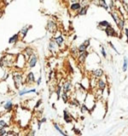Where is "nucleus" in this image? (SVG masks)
<instances>
[{
  "instance_id": "1",
  "label": "nucleus",
  "mask_w": 128,
  "mask_h": 136,
  "mask_svg": "<svg viewBox=\"0 0 128 136\" xmlns=\"http://www.w3.org/2000/svg\"><path fill=\"white\" fill-rule=\"evenodd\" d=\"M16 55L10 54V53H5L1 58H0V68H11L14 67L15 63Z\"/></svg>"
},
{
  "instance_id": "2",
  "label": "nucleus",
  "mask_w": 128,
  "mask_h": 136,
  "mask_svg": "<svg viewBox=\"0 0 128 136\" xmlns=\"http://www.w3.org/2000/svg\"><path fill=\"white\" fill-rule=\"evenodd\" d=\"M12 79H13V82L15 84V87L19 90L21 86H24L25 85V77L23 75V72L22 70H17L15 69L13 72H12Z\"/></svg>"
},
{
  "instance_id": "3",
  "label": "nucleus",
  "mask_w": 128,
  "mask_h": 136,
  "mask_svg": "<svg viewBox=\"0 0 128 136\" xmlns=\"http://www.w3.org/2000/svg\"><path fill=\"white\" fill-rule=\"evenodd\" d=\"M14 68L17 69V70H22V71L25 68H27V58L24 56V54L22 52L21 53H18L16 55Z\"/></svg>"
},
{
  "instance_id": "4",
  "label": "nucleus",
  "mask_w": 128,
  "mask_h": 136,
  "mask_svg": "<svg viewBox=\"0 0 128 136\" xmlns=\"http://www.w3.org/2000/svg\"><path fill=\"white\" fill-rule=\"evenodd\" d=\"M45 28H46V30L49 33L55 34L58 31V24L56 23V21L54 19H48Z\"/></svg>"
},
{
  "instance_id": "5",
  "label": "nucleus",
  "mask_w": 128,
  "mask_h": 136,
  "mask_svg": "<svg viewBox=\"0 0 128 136\" xmlns=\"http://www.w3.org/2000/svg\"><path fill=\"white\" fill-rule=\"evenodd\" d=\"M53 39L55 40V42L57 43V45L59 46L60 50H63L65 48V39H64V36L62 35L61 32H56L55 33V36L53 37Z\"/></svg>"
},
{
  "instance_id": "6",
  "label": "nucleus",
  "mask_w": 128,
  "mask_h": 136,
  "mask_svg": "<svg viewBox=\"0 0 128 136\" xmlns=\"http://www.w3.org/2000/svg\"><path fill=\"white\" fill-rule=\"evenodd\" d=\"M48 50H49V52H50L51 54H53V55L57 54V53L59 52V50H60L59 46L57 45V43L55 42V40H54L53 38H51L50 41L48 42Z\"/></svg>"
},
{
  "instance_id": "7",
  "label": "nucleus",
  "mask_w": 128,
  "mask_h": 136,
  "mask_svg": "<svg viewBox=\"0 0 128 136\" xmlns=\"http://www.w3.org/2000/svg\"><path fill=\"white\" fill-rule=\"evenodd\" d=\"M38 55L36 53H33L31 56L27 59V69H33L38 63Z\"/></svg>"
},
{
  "instance_id": "8",
  "label": "nucleus",
  "mask_w": 128,
  "mask_h": 136,
  "mask_svg": "<svg viewBox=\"0 0 128 136\" xmlns=\"http://www.w3.org/2000/svg\"><path fill=\"white\" fill-rule=\"evenodd\" d=\"M36 82V79H35V75L32 71H28L26 74H25V84L26 85H32Z\"/></svg>"
},
{
  "instance_id": "9",
  "label": "nucleus",
  "mask_w": 128,
  "mask_h": 136,
  "mask_svg": "<svg viewBox=\"0 0 128 136\" xmlns=\"http://www.w3.org/2000/svg\"><path fill=\"white\" fill-rule=\"evenodd\" d=\"M96 87H97V89H99L101 91H104L106 89V87H107V81L104 78V76L96 80Z\"/></svg>"
},
{
  "instance_id": "10",
  "label": "nucleus",
  "mask_w": 128,
  "mask_h": 136,
  "mask_svg": "<svg viewBox=\"0 0 128 136\" xmlns=\"http://www.w3.org/2000/svg\"><path fill=\"white\" fill-rule=\"evenodd\" d=\"M91 74H92V77L95 78V79H99L101 77H103L105 74H104V71L102 68H95L91 71Z\"/></svg>"
},
{
  "instance_id": "11",
  "label": "nucleus",
  "mask_w": 128,
  "mask_h": 136,
  "mask_svg": "<svg viewBox=\"0 0 128 136\" xmlns=\"http://www.w3.org/2000/svg\"><path fill=\"white\" fill-rule=\"evenodd\" d=\"M88 55H89V51L88 50L84 51V52H79V55H78V57L76 59H77V61L79 62L80 64H84L86 62V60H87Z\"/></svg>"
},
{
  "instance_id": "12",
  "label": "nucleus",
  "mask_w": 128,
  "mask_h": 136,
  "mask_svg": "<svg viewBox=\"0 0 128 136\" xmlns=\"http://www.w3.org/2000/svg\"><path fill=\"white\" fill-rule=\"evenodd\" d=\"M104 32L106 33V35L108 37H116L117 36V32L115 30V28L112 26L111 24H109L105 29H104Z\"/></svg>"
},
{
  "instance_id": "13",
  "label": "nucleus",
  "mask_w": 128,
  "mask_h": 136,
  "mask_svg": "<svg viewBox=\"0 0 128 136\" xmlns=\"http://www.w3.org/2000/svg\"><path fill=\"white\" fill-rule=\"evenodd\" d=\"M31 28H32V25H24V26L19 30V32H18L19 35H20V38H21V39H24Z\"/></svg>"
},
{
  "instance_id": "14",
  "label": "nucleus",
  "mask_w": 128,
  "mask_h": 136,
  "mask_svg": "<svg viewBox=\"0 0 128 136\" xmlns=\"http://www.w3.org/2000/svg\"><path fill=\"white\" fill-rule=\"evenodd\" d=\"M30 93H36L37 94V89H35V88H31V89L23 88V89H19V91H18V95L19 96H24V95L30 94Z\"/></svg>"
},
{
  "instance_id": "15",
  "label": "nucleus",
  "mask_w": 128,
  "mask_h": 136,
  "mask_svg": "<svg viewBox=\"0 0 128 136\" xmlns=\"http://www.w3.org/2000/svg\"><path fill=\"white\" fill-rule=\"evenodd\" d=\"M81 7H82V5H81L80 1H77V2H74V3H70V5H69V10H70L71 12L77 13L80 9H81Z\"/></svg>"
},
{
  "instance_id": "16",
  "label": "nucleus",
  "mask_w": 128,
  "mask_h": 136,
  "mask_svg": "<svg viewBox=\"0 0 128 136\" xmlns=\"http://www.w3.org/2000/svg\"><path fill=\"white\" fill-rule=\"evenodd\" d=\"M13 108H14V103H13L12 100H7V101H5L3 103V109H4V111L10 112V111L13 110Z\"/></svg>"
},
{
  "instance_id": "17",
  "label": "nucleus",
  "mask_w": 128,
  "mask_h": 136,
  "mask_svg": "<svg viewBox=\"0 0 128 136\" xmlns=\"http://www.w3.org/2000/svg\"><path fill=\"white\" fill-rule=\"evenodd\" d=\"M62 88H63V91H65V92H71L73 89V85H72L71 80H69V79L65 80L63 85H62Z\"/></svg>"
},
{
  "instance_id": "18",
  "label": "nucleus",
  "mask_w": 128,
  "mask_h": 136,
  "mask_svg": "<svg viewBox=\"0 0 128 136\" xmlns=\"http://www.w3.org/2000/svg\"><path fill=\"white\" fill-rule=\"evenodd\" d=\"M63 119L64 121L66 122V123H72L73 122V120H74V117L71 115V113L69 112V111H67V110H64L63 111Z\"/></svg>"
},
{
  "instance_id": "19",
  "label": "nucleus",
  "mask_w": 128,
  "mask_h": 136,
  "mask_svg": "<svg viewBox=\"0 0 128 136\" xmlns=\"http://www.w3.org/2000/svg\"><path fill=\"white\" fill-rule=\"evenodd\" d=\"M22 53H23V54H24V56H25V57L28 59V58L31 56L33 53H35V51H34L33 47H31V46H26V47L23 49Z\"/></svg>"
},
{
  "instance_id": "20",
  "label": "nucleus",
  "mask_w": 128,
  "mask_h": 136,
  "mask_svg": "<svg viewBox=\"0 0 128 136\" xmlns=\"http://www.w3.org/2000/svg\"><path fill=\"white\" fill-rule=\"evenodd\" d=\"M19 39H20V35H19V33L14 34V35H12V36L8 39V44H9V45H15L16 43H18Z\"/></svg>"
},
{
  "instance_id": "21",
  "label": "nucleus",
  "mask_w": 128,
  "mask_h": 136,
  "mask_svg": "<svg viewBox=\"0 0 128 136\" xmlns=\"http://www.w3.org/2000/svg\"><path fill=\"white\" fill-rule=\"evenodd\" d=\"M125 24H126L125 18H122V17H120V18H119V20H118V22L116 23L117 27H118V28H119V30H121V31H123V29L125 28Z\"/></svg>"
},
{
  "instance_id": "22",
  "label": "nucleus",
  "mask_w": 128,
  "mask_h": 136,
  "mask_svg": "<svg viewBox=\"0 0 128 136\" xmlns=\"http://www.w3.org/2000/svg\"><path fill=\"white\" fill-rule=\"evenodd\" d=\"M53 127H54V129H55V130L58 132V133H60L61 135L67 136V133H66L63 129L61 128V126H60V125H59L57 122H54V123H53Z\"/></svg>"
},
{
  "instance_id": "23",
  "label": "nucleus",
  "mask_w": 128,
  "mask_h": 136,
  "mask_svg": "<svg viewBox=\"0 0 128 136\" xmlns=\"http://www.w3.org/2000/svg\"><path fill=\"white\" fill-rule=\"evenodd\" d=\"M70 55L73 57V58H77L78 57V55H79V50H78V46H73V47H71L70 48Z\"/></svg>"
},
{
  "instance_id": "24",
  "label": "nucleus",
  "mask_w": 128,
  "mask_h": 136,
  "mask_svg": "<svg viewBox=\"0 0 128 136\" xmlns=\"http://www.w3.org/2000/svg\"><path fill=\"white\" fill-rule=\"evenodd\" d=\"M88 9H89V5L82 6L81 9L77 12V15H78V16H84V15H86L87 12H88Z\"/></svg>"
},
{
  "instance_id": "25",
  "label": "nucleus",
  "mask_w": 128,
  "mask_h": 136,
  "mask_svg": "<svg viewBox=\"0 0 128 136\" xmlns=\"http://www.w3.org/2000/svg\"><path fill=\"white\" fill-rule=\"evenodd\" d=\"M110 23L107 21V20H101V21H99L98 22V25H97V27L99 28V29H102V30H104L108 25H109Z\"/></svg>"
},
{
  "instance_id": "26",
  "label": "nucleus",
  "mask_w": 128,
  "mask_h": 136,
  "mask_svg": "<svg viewBox=\"0 0 128 136\" xmlns=\"http://www.w3.org/2000/svg\"><path fill=\"white\" fill-rule=\"evenodd\" d=\"M70 92H65L63 91L62 93H61V99L63 100L64 103H68V102L70 101V99H71V97H70Z\"/></svg>"
},
{
  "instance_id": "27",
  "label": "nucleus",
  "mask_w": 128,
  "mask_h": 136,
  "mask_svg": "<svg viewBox=\"0 0 128 136\" xmlns=\"http://www.w3.org/2000/svg\"><path fill=\"white\" fill-rule=\"evenodd\" d=\"M98 6L105 10H109V5L106 2V0H98Z\"/></svg>"
},
{
  "instance_id": "28",
  "label": "nucleus",
  "mask_w": 128,
  "mask_h": 136,
  "mask_svg": "<svg viewBox=\"0 0 128 136\" xmlns=\"http://www.w3.org/2000/svg\"><path fill=\"white\" fill-rule=\"evenodd\" d=\"M80 111H81V113L82 114H85V113H89L90 112V109H89V107L83 102L81 105H80Z\"/></svg>"
},
{
  "instance_id": "29",
  "label": "nucleus",
  "mask_w": 128,
  "mask_h": 136,
  "mask_svg": "<svg viewBox=\"0 0 128 136\" xmlns=\"http://www.w3.org/2000/svg\"><path fill=\"white\" fill-rule=\"evenodd\" d=\"M55 93H56V95H57V99H59L60 97H61V93L63 92V88H62V86L60 84H57L56 85V88H55V91H54Z\"/></svg>"
},
{
  "instance_id": "30",
  "label": "nucleus",
  "mask_w": 128,
  "mask_h": 136,
  "mask_svg": "<svg viewBox=\"0 0 128 136\" xmlns=\"http://www.w3.org/2000/svg\"><path fill=\"white\" fill-rule=\"evenodd\" d=\"M69 103H70V105L73 106V107H80V105H81V103L78 101L77 98H71Z\"/></svg>"
},
{
  "instance_id": "31",
  "label": "nucleus",
  "mask_w": 128,
  "mask_h": 136,
  "mask_svg": "<svg viewBox=\"0 0 128 136\" xmlns=\"http://www.w3.org/2000/svg\"><path fill=\"white\" fill-rule=\"evenodd\" d=\"M128 69V58L127 56H124L123 57V64H122V70L123 72H126Z\"/></svg>"
},
{
  "instance_id": "32",
  "label": "nucleus",
  "mask_w": 128,
  "mask_h": 136,
  "mask_svg": "<svg viewBox=\"0 0 128 136\" xmlns=\"http://www.w3.org/2000/svg\"><path fill=\"white\" fill-rule=\"evenodd\" d=\"M9 126H10L9 121H7V120H5V119H1V120H0V128L9 127Z\"/></svg>"
},
{
  "instance_id": "33",
  "label": "nucleus",
  "mask_w": 128,
  "mask_h": 136,
  "mask_svg": "<svg viewBox=\"0 0 128 136\" xmlns=\"http://www.w3.org/2000/svg\"><path fill=\"white\" fill-rule=\"evenodd\" d=\"M99 49H100V54L102 55V57H103V58H107V52H106L104 46H103L102 44L99 45Z\"/></svg>"
},
{
  "instance_id": "34",
  "label": "nucleus",
  "mask_w": 128,
  "mask_h": 136,
  "mask_svg": "<svg viewBox=\"0 0 128 136\" xmlns=\"http://www.w3.org/2000/svg\"><path fill=\"white\" fill-rule=\"evenodd\" d=\"M8 127H4V128H0V136H4L7 135V132H8Z\"/></svg>"
},
{
  "instance_id": "35",
  "label": "nucleus",
  "mask_w": 128,
  "mask_h": 136,
  "mask_svg": "<svg viewBox=\"0 0 128 136\" xmlns=\"http://www.w3.org/2000/svg\"><path fill=\"white\" fill-rule=\"evenodd\" d=\"M108 45H109V46H110V47H111L112 49H113V50H114V52H115V53H116V54H120V53H119V51L117 50V48H116V47H115V46H114V44H113V43H112L111 41H108Z\"/></svg>"
},
{
  "instance_id": "36",
  "label": "nucleus",
  "mask_w": 128,
  "mask_h": 136,
  "mask_svg": "<svg viewBox=\"0 0 128 136\" xmlns=\"http://www.w3.org/2000/svg\"><path fill=\"white\" fill-rule=\"evenodd\" d=\"M55 74H56L55 71H54V70H51V71L49 72V77H48V79H49V80L54 79V78H55Z\"/></svg>"
},
{
  "instance_id": "37",
  "label": "nucleus",
  "mask_w": 128,
  "mask_h": 136,
  "mask_svg": "<svg viewBox=\"0 0 128 136\" xmlns=\"http://www.w3.org/2000/svg\"><path fill=\"white\" fill-rule=\"evenodd\" d=\"M80 3L82 6H86V5H89L91 3V0H80Z\"/></svg>"
},
{
  "instance_id": "38",
  "label": "nucleus",
  "mask_w": 128,
  "mask_h": 136,
  "mask_svg": "<svg viewBox=\"0 0 128 136\" xmlns=\"http://www.w3.org/2000/svg\"><path fill=\"white\" fill-rule=\"evenodd\" d=\"M41 104H42V100H41V99H38V100H37V102L35 103V105H34V108L37 110V109H38V108L41 106Z\"/></svg>"
},
{
  "instance_id": "39",
  "label": "nucleus",
  "mask_w": 128,
  "mask_h": 136,
  "mask_svg": "<svg viewBox=\"0 0 128 136\" xmlns=\"http://www.w3.org/2000/svg\"><path fill=\"white\" fill-rule=\"evenodd\" d=\"M123 33L126 36V43L128 44V27H125V28L123 29Z\"/></svg>"
},
{
  "instance_id": "40",
  "label": "nucleus",
  "mask_w": 128,
  "mask_h": 136,
  "mask_svg": "<svg viewBox=\"0 0 128 136\" xmlns=\"http://www.w3.org/2000/svg\"><path fill=\"white\" fill-rule=\"evenodd\" d=\"M67 67H68V71H69V73H74V69L72 67V65L68 62V65H67Z\"/></svg>"
},
{
  "instance_id": "41",
  "label": "nucleus",
  "mask_w": 128,
  "mask_h": 136,
  "mask_svg": "<svg viewBox=\"0 0 128 136\" xmlns=\"http://www.w3.org/2000/svg\"><path fill=\"white\" fill-rule=\"evenodd\" d=\"M41 82H42V76L40 75V76L37 78V80H36V83H35V84L37 85V86H39V85L41 84Z\"/></svg>"
},
{
  "instance_id": "42",
  "label": "nucleus",
  "mask_w": 128,
  "mask_h": 136,
  "mask_svg": "<svg viewBox=\"0 0 128 136\" xmlns=\"http://www.w3.org/2000/svg\"><path fill=\"white\" fill-rule=\"evenodd\" d=\"M73 131H74V133L77 134V135H82V133L80 132V130L79 129H77V128H73Z\"/></svg>"
},
{
  "instance_id": "43",
  "label": "nucleus",
  "mask_w": 128,
  "mask_h": 136,
  "mask_svg": "<svg viewBox=\"0 0 128 136\" xmlns=\"http://www.w3.org/2000/svg\"><path fill=\"white\" fill-rule=\"evenodd\" d=\"M36 131L35 130H30V132H28V135H35Z\"/></svg>"
},
{
  "instance_id": "44",
  "label": "nucleus",
  "mask_w": 128,
  "mask_h": 136,
  "mask_svg": "<svg viewBox=\"0 0 128 136\" xmlns=\"http://www.w3.org/2000/svg\"><path fill=\"white\" fill-rule=\"evenodd\" d=\"M12 0H4V2H5V4H9L10 2H11Z\"/></svg>"
},
{
  "instance_id": "45",
  "label": "nucleus",
  "mask_w": 128,
  "mask_h": 136,
  "mask_svg": "<svg viewBox=\"0 0 128 136\" xmlns=\"http://www.w3.org/2000/svg\"><path fill=\"white\" fill-rule=\"evenodd\" d=\"M77 1H80V0H69V3H74V2H77Z\"/></svg>"
},
{
  "instance_id": "46",
  "label": "nucleus",
  "mask_w": 128,
  "mask_h": 136,
  "mask_svg": "<svg viewBox=\"0 0 128 136\" xmlns=\"http://www.w3.org/2000/svg\"><path fill=\"white\" fill-rule=\"evenodd\" d=\"M115 1V3L117 4V3H121V0H114Z\"/></svg>"
},
{
  "instance_id": "47",
  "label": "nucleus",
  "mask_w": 128,
  "mask_h": 136,
  "mask_svg": "<svg viewBox=\"0 0 128 136\" xmlns=\"http://www.w3.org/2000/svg\"><path fill=\"white\" fill-rule=\"evenodd\" d=\"M3 12H4V11H1V12H0V17L2 16V14H3Z\"/></svg>"
},
{
  "instance_id": "48",
  "label": "nucleus",
  "mask_w": 128,
  "mask_h": 136,
  "mask_svg": "<svg viewBox=\"0 0 128 136\" xmlns=\"http://www.w3.org/2000/svg\"><path fill=\"white\" fill-rule=\"evenodd\" d=\"M126 14H127V16H128V9L126 10Z\"/></svg>"
},
{
  "instance_id": "49",
  "label": "nucleus",
  "mask_w": 128,
  "mask_h": 136,
  "mask_svg": "<svg viewBox=\"0 0 128 136\" xmlns=\"http://www.w3.org/2000/svg\"><path fill=\"white\" fill-rule=\"evenodd\" d=\"M39 1H40V2H41V3H42V2H43V1H44V0H39Z\"/></svg>"
}]
</instances>
